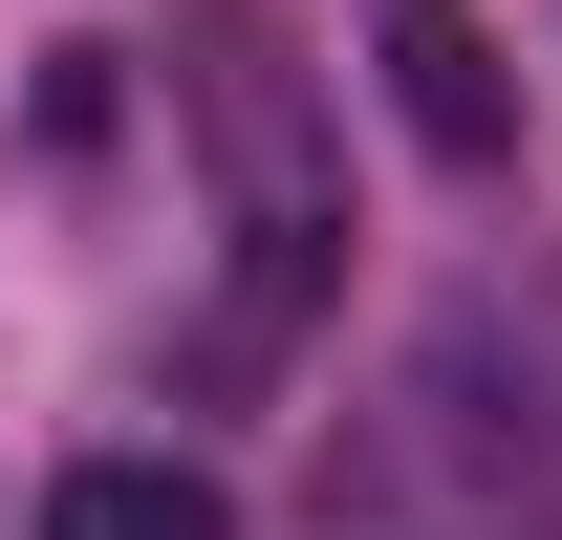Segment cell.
Masks as SVG:
<instances>
[{
	"mask_svg": "<svg viewBox=\"0 0 562 540\" xmlns=\"http://www.w3.org/2000/svg\"><path fill=\"white\" fill-rule=\"evenodd\" d=\"M390 109H412V131L454 151V173H497V151H519V87H497L476 0H412V22H390Z\"/></svg>",
	"mask_w": 562,
	"mask_h": 540,
	"instance_id": "1",
	"label": "cell"
},
{
	"mask_svg": "<svg viewBox=\"0 0 562 540\" xmlns=\"http://www.w3.org/2000/svg\"><path fill=\"white\" fill-rule=\"evenodd\" d=\"M44 540H238V497H216L195 454H87L66 497H44Z\"/></svg>",
	"mask_w": 562,
	"mask_h": 540,
	"instance_id": "2",
	"label": "cell"
}]
</instances>
